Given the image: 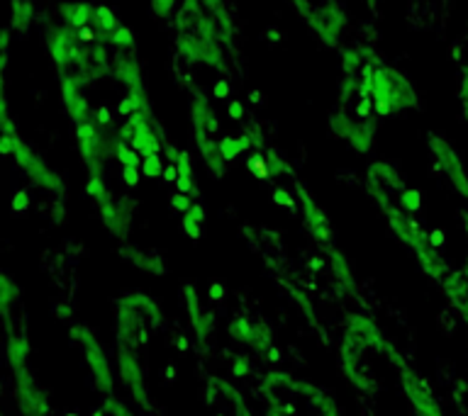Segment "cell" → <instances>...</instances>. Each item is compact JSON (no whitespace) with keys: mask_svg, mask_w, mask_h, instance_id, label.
Here are the masks:
<instances>
[{"mask_svg":"<svg viewBox=\"0 0 468 416\" xmlns=\"http://www.w3.org/2000/svg\"><path fill=\"white\" fill-rule=\"evenodd\" d=\"M388 356H390V360H393L398 372H400L402 392L408 397L412 411H415L417 416H444V407H441V401L437 400V394L431 392V387L427 385V380H424L422 375H417V372L410 368L408 360L395 353L393 346L388 350Z\"/></svg>","mask_w":468,"mask_h":416,"instance_id":"1","label":"cell"},{"mask_svg":"<svg viewBox=\"0 0 468 416\" xmlns=\"http://www.w3.org/2000/svg\"><path fill=\"white\" fill-rule=\"evenodd\" d=\"M368 350L373 348L368 338L364 336V331L356 324H351L349 334L344 336L342 343V370L349 378L351 385L358 387V390H366V392H371L373 387H376L373 372L368 368V360H366Z\"/></svg>","mask_w":468,"mask_h":416,"instance_id":"2","label":"cell"},{"mask_svg":"<svg viewBox=\"0 0 468 416\" xmlns=\"http://www.w3.org/2000/svg\"><path fill=\"white\" fill-rule=\"evenodd\" d=\"M71 336L76 338L80 353H83V358H86L88 368H90V372H93L98 392H101L102 397L112 394V385H115V378H112L110 363L105 360V356H102L101 343H98V338L93 336V331H90L88 327H71Z\"/></svg>","mask_w":468,"mask_h":416,"instance_id":"3","label":"cell"},{"mask_svg":"<svg viewBox=\"0 0 468 416\" xmlns=\"http://www.w3.org/2000/svg\"><path fill=\"white\" fill-rule=\"evenodd\" d=\"M430 149L434 153V159H437V168L446 175L453 192L468 200V171L459 153H456V149L441 137H430Z\"/></svg>","mask_w":468,"mask_h":416,"instance_id":"4","label":"cell"},{"mask_svg":"<svg viewBox=\"0 0 468 416\" xmlns=\"http://www.w3.org/2000/svg\"><path fill=\"white\" fill-rule=\"evenodd\" d=\"M13 156L15 161H17V166L25 171V175H27L35 185H39V188L44 190H51V192H57V190L64 188V185H61V178H58V175L54 173V171H51V168L47 166L25 141H20V137H15Z\"/></svg>","mask_w":468,"mask_h":416,"instance_id":"5","label":"cell"},{"mask_svg":"<svg viewBox=\"0 0 468 416\" xmlns=\"http://www.w3.org/2000/svg\"><path fill=\"white\" fill-rule=\"evenodd\" d=\"M205 394H207V401H210L212 407L218 409L219 414L225 416H251V411H249L247 401L241 400V394L234 390L229 382H225V380L219 378H212L210 382H207V390H205Z\"/></svg>","mask_w":468,"mask_h":416,"instance_id":"6","label":"cell"},{"mask_svg":"<svg viewBox=\"0 0 468 416\" xmlns=\"http://www.w3.org/2000/svg\"><path fill=\"white\" fill-rule=\"evenodd\" d=\"M229 334H232L234 341L251 346L259 356H269V350L273 348L271 331L266 328V324H261V321H251L247 319V317H237V319L229 324Z\"/></svg>","mask_w":468,"mask_h":416,"instance_id":"7","label":"cell"},{"mask_svg":"<svg viewBox=\"0 0 468 416\" xmlns=\"http://www.w3.org/2000/svg\"><path fill=\"white\" fill-rule=\"evenodd\" d=\"M298 195H300V203H303V214H305V222H307V229L313 234L317 244L322 246H335V241H332V224H329L327 214L314 204V200L307 195V190L303 185H298Z\"/></svg>","mask_w":468,"mask_h":416,"instance_id":"8","label":"cell"},{"mask_svg":"<svg viewBox=\"0 0 468 416\" xmlns=\"http://www.w3.org/2000/svg\"><path fill=\"white\" fill-rule=\"evenodd\" d=\"M441 287H444L446 297H449V302H452L453 309L459 312V317L466 321V327H468V254H466V261H463V265L456 270H452V273H449V277H446L444 283H441Z\"/></svg>","mask_w":468,"mask_h":416,"instance_id":"9","label":"cell"},{"mask_svg":"<svg viewBox=\"0 0 468 416\" xmlns=\"http://www.w3.org/2000/svg\"><path fill=\"white\" fill-rule=\"evenodd\" d=\"M310 25L317 29V35H320L324 42L335 47L336 35H339V29L344 27V13L336 5H332V3H324V5L314 7L313 17H310Z\"/></svg>","mask_w":468,"mask_h":416,"instance_id":"10","label":"cell"},{"mask_svg":"<svg viewBox=\"0 0 468 416\" xmlns=\"http://www.w3.org/2000/svg\"><path fill=\"white\" fill-rule=\"evenodd\" d=\"M120 255L132 265H137L139 270L149 273V276H164L166 273V263L161 261V255L156 251H142V248L124 244V246H120Z\"/></svg>","mask_w":468,"mask_h":416,"instance_id":"11","label":"cell"},{"mask_svg":"<svg viewBox=\"0 0 468 416\" xmlns=\"http://www.w3.org/2000/svg\"><path fill=\"white\" fill-rule=\"evenodd\" d=\"M183 297H186V309H188V317H190V324L196 328V334L200 341H205L207 336H210L212 327H215V321H212L210 314H205L197 305V295H196V287L190 283L183 285Z\"/></svg>","mask_w":468,"mask_h":416,"instance_id":"12","label":"cell"},{"mask_svg":"<svg viewBox=\"0 0 468 416\" xmlns=\"http://www.w3.org/2000/svg\"><path fill=\"white\" fill-rule=\"evenodd\" d=\"M58 13H61L64 25L73 29H83L88 27V22H93L95 5H90V3H64L58 7Z\"/></svg>","mask_w":468,"mask_h":416,"instance_id":"13","label":"cell"},{"mask_svg":"<svg viewBox=\"0 0 468 416\" xmlns=\"http://www.w3.org/2000/svg\"><path fill=\"white\" fill-rule=\"evenodd\" d=\"M132 149H134L142 159L161 153V141L159 137H156V131H154L152 122L139 124L137 134H134V139H132Z\"/></svg>","mask_w":468,"mask_h":416,"instance_id":"14","label":"cell"},{"mask_svg":"<svg viewBox=\"0 0 468 416\" xmlns=\"http://www.w3.org/2000/svg\"><path fill=\"white\" fill-rule=\"evenodd\" d=\"M115 78L120 83L130 88H137L142 86V76H139V66H137V58L134 57H127V54H117L115 57Z\"/></svg>","mask_w":468,"mask_h":416,"instance_id":"15","label":"cell"},{"mask_svg":"<svg viewBox=\"0 0 468 416\" xmlns=\"http://www.w3.org/2000/svg\"><path fill=\"white\" fill-rule=\"evenodd\" d=\"M203 224H205V210H203V204L196 203L188 212H186V214H183L181 229L190 241H197L200 239V234H203Z\"/></svg>","mask_w":468,"mask_h":416,"instance_id":"16","label":"cell"},{"mask_svg":"<svg viewBox=\"0 0 468 416\" xmlns=\"http://www.w3.org/2000/svg\"><path fill=\"white\" fill-rule=\"evenodd\" d=\"M93 25H95V32H98V36H102V35L112 36L117 29L122 27V25H120V20H117V15L112 13L108 5H95Z\"/></svg>","mask_w":468,"mask_h":416,"instance_id":"17","label":"cell"},{"mask_svg":"<svg viewBox=\"0 0 468 416\" xmlns=\"http://www.w3.org/2000/svg\"><path fill=\"white\" fill-rule=\"evenodd\" d=\"M15 32H27L32 25V5L27 0H13V17H10Z\"/></svg>","mask_w":468,"mask_h":416,"instance_id":"18","label":"cell"},{"mask_svg":"<svg viewBox=\"0 0 468 416\" xmlns=\"http://www.w3.org/2000/svg\"><path fill=\"white\" fill-rule=\"evenodd\" d=\"M349 141L356 151H368L373 144V130L368 124H354V130H351L349 134Z\"/></svg>","mask_w":468,"mask_h":416,"instance_id":"19","label":"cell"},{"mask_svg":"<svg viewBox=\"0 0 468 416\" xmlns=\"http://www.w3.org/2000/svg\"><path fill=\"white\" fill-rule=\"evenodd\" d=\"M112 153H115L117 161H120L122 166L142 168V156H139V153L132 149V144H127V141H120V139H115V144H112Z\"/></svg>","mask_w":468,"mask_h":416,"instance_id":"20","label":"cell"},{"mask_svg":"<svg viewBox=\"0 0 468 416\" xmlns=\"http://www.w3.org/2000/svg\"><path fill=\"white\" fill-rule=\"evenodd\" d=\"M398 207L405 212H410V214H415V212L422 207V195H420V190H415V188L402 190L400 197H398Z\"/></svg>","mask_w":468,"mask_h":416,"instance_id":"21","label":"cell"},{"mask_svg":"<svg viewBox=\"0 0 468 416\" xmlns=\"http://www.w3.org/2000/svg\"><path fill=\"white\" fill-rule=\"evenodd\" d=\"M247 168L259 178V181H266L271 175L269 161H266V156H261V153H251L247 159Z\"/></svg>","mask_w":468,"mask_h":416,"instance_id":"22","label":"cell"},{"mask_svg":"<svg viewBox=\"0 0 468 416\" xmlns=\"http://www.w3.org/2000/svg\"><path fill=\"white\" fill-rule=\"evenodd\" d=\"M86 192L90 197H93L95 203L101 204V203H105V200H108V197H112L108 192V188H105V182H102V178L101 175H90V178H88V185H86Z\"/></svg>","mask_w":468,"mask_h":416,"instance_id":"23","label":"cell"},{"mask_svg":"<svg viewBox=\"0 0 468 416\" xmlns=\"http://www.w3.org/2000/svg\"><path fill=\"white\" fill-rule=\"evenodd\" d=\"M110 47H115L117 51H124V49H132L134 47V32L130 27H120L115 35L110 36Z\"/></svg>","mask_w":468,"mask_h":416,"instance_id":"24","label":"cell"},{"mask_svg":"<svg viewBox=\"0 0 468 416\" xmlns=\"http://www.w3.org/2000/svg\"><path fill=\"white\" fill-rule=\"evenodd\" d=\"M164 161H161V153H156V156H146L144 161H142V175H146V178H161L164 175Z\"/></svg>","mask_w":468,"mask_h":416,"instance_id":"25","label":"cell"},{"mask_svg":"<svg viewBox=\"0 0 468 416\" xmlns=\"http://www.w3.org/2000/svg\"><path fill=\"white\" fill-rule=\"evenodd\" d=\"M329 127H332V134H335V137L349 139L351 130H354V122H351L346 115H332V120H329Z\"/></svg>","mask_w":468,"mask_h":416,"instance_id":"26","label":"cell"},{"mask_svg":"<svg viewBox=\"0 0 468 416\" xmlns=\"http://www.w3.org/2000/svg\"><path fill=\"white\" fill-rule=\"evenodd\" d=\"M361 61H364V57H361V51H358V49L344 51V57H342L344 73H346V76H354V73L361 68Z\"/></svg>","mask_w":468,"mask_h":416,"instance_id":"27","label":"cell"},{"mask_svg":"<svg viewBox=\"0 0 468 416\" xmlns=\"http://www.w3.org/2000/svg\"><path fill=\"white\" fill-rule=\"evenodd\" d=\"M102 409H105V414L108 416H132V411L124 407L122 401L117 400L115 394H108V397H102Z\"/></svg>","mask_w":468,"mask_h":416,"instance_id":"28","label":"cell"},{"mask_svg":"<svg viewBox=\"0 0 468 416\" xmlns=\"http://www.w3.org/2000/svg\"><path fill=\"white\" fill-rule=\"evenodd\" d=\"M266 161H269V168L273 175H283V173H291V166L285 163L276 151H269L266 153Z\"/></svg>","mask_w":468,"mask_h":416,"instance_id":"29","label":"cell"},{"mask_svg":"<svg viewBox=\"0 0 468 416\" xmlns=\"http://www.w3.org/2000/svg\"><path fill=\"white\" fill-rule=\"evenodd\" d=\"M273 203H276L278 207H288V210H295L298 200H295V197H292V192H288L285 188H276V190H273Z\"/></svg>","mask_w":468,"mask_h":416,"instance_id":"30","label":"cell"},{"mask_svg":"<svg viewBox=\"0 0 468 416\" xmlns=\"http://www.w3.org/2000/svg\"><path fill=\"white\" fill-rule=\"evenodd\" d=\"M139 181H142V168L122 166V182L127 188H137Z\"/></svg>","mask_w":468,"mask_h":416,"instance_id":"31","label":"cell"},{"mask_svg":"<svg viewBox=\"0 0 468 416\" xmlns=\"http://www.w3.org/2000/svg\"><path fill=\"white\" fill-rule=\"evenodd\" d=\"M193 204L196 203H193V197L190 195H183V192H174V195H171V207H174L176 212H183V214H186Z\"/></svg>","mask_w":468,"mask_h":416,"instance_id":"32","label":"cell"},{"mask_svg":"<svg viewBox=\"0 0 468 416\" xmlns=\"http://www.w3.org/2000/svg\"><path fill=\"white\" fill-rule=\"evenodd\" d=\"M459 98H461V109H463V117H466V122H468V66L463 68V76H461Z\"/></svg>","mask_w":468,"mask_h":416,"instance_id":"33","label":"cell"},{"mask_svg":"<svg viewBox=\"0 0 468 416\" xmlns=\"http://www.w3.org/2000/svg\"><path fill=\"white\" fill-rule=\"evenodd\" d=\"M27 210H29L27 190H17L13 197V212H27Z\"/></svg>","mask_w":468,"mask_h":416,"instance_id":"34","label":"cell"},{"mask_svg":"<svg viewBox=\"0 0 468 416\" xmlns=\"http://www.w3.org/2000/svg\"><path fill=\"white\" fill-rule=\"evenodd\" d=\"M174 7H176V0H152V10L159 15V17H166Z\"/></svg>","mask_w":468,"mask_h":416,"instance_id":"35","label":"cell"},{"mask_svg":"<svg viewBox=\"0 0 468 416\" xmlns=\"http://www.w3.org/2000/svg\"><path fill=\"white\" fill-rule=\"evenodd\" d=\"M134 112H137V105H134V100H132L130 95H127V98H124V100L120 102V105H117V115H120V117H132V115H134Z\"/></svg>","mask_w":468,"mask_h":416,"instance_id":"36","label":"cell"},{"mask_svg":"<svg viewBox=\"0 0 468 416\" xmlns=\"http://www.w3.org/2000/svg\"><path fill=\"white\" fill-rule=\"evenodd\" d=\"M212 95L218 98V100H225L227 95H229V83L225 78L215 80V86H212Z\"/></svg>","mask_w":468,"mask_h":416,"instance_id":"37","label":"cell"},{"mask_svg":"<svg viewBox=\"0 0 468 416\" xmlns=\"http://www.w3.org/2000/svg\"><path fill=\"white\" fill-rule=\"evenodd\" d=\"M371 109H373L371 98H361V102L356 105V115L361 117V120H366V117L371 115Z\"/></svg>","mask_w":468,"mask_h":416,"instance_id":"38","label":"cell"},{"mask_svg":"<svg viewBox=\"0 0 468 416\" xmlns=\"http://www.w3.org/2000/svg\"><path fill=\"white\" fill-rule=\"evenodd\" d=\"M225 295H227L225 285H222V283H212L210 285V299H212V302H222V299H225Z\"/></svg>","mask_w":468,"mask_h":416,"instance_id":"39","label":"cell"},{"mask_svg":"<svg viewBox=\"0 0 468 416\" xmlns=\"http://www.w3.org/2000/svg\"><path fill=\"white\" fill-rule=\"evenodd\" d=\"M95 122L101 124V127H108L112 122V115H110L108 108H98L95 109Z\"/></svg>","mask_w":468,"mask_h":416,"instance_id":"40","label":"cell"},{"mask_svg":"<svg viewBox=\"0 0 468 416\" xmlns=\"http://www.w3.org/2000/svg\"><path fill=\"white\" fill-rule=\"evenodd\" d=\"M444 241H446V236H444V232H441V229H430V244L434 248H441L444 246Z\"/></svg>","mask_w":468,"mask_h":416,"instance_id":"41","label":"cell"},{"mask_svg":"<svg viewBox=\"0 0 468 416\" xmlns=\"http://www.w3.org/2000/svg\"><path fill=\"white\" fill-rule=\"evenodd\" d=\"M227 112H229L232 120H241V117H244V105H241L239 100H232L229 102V108H227Z\"/></svg>","mask_w":468,"mask_h":416,"instance_id":"42","label":"cell"},{"mask_svg":"<svg viewBox=\"0 0 468 416\" xmlns=\"http://www.w3.org/2000/svg\"><path fill=\"white\" fill-rule=\"evenodd\" d=\"M166 182H176L178 181V168H176V163H168L166 168H164V175H161Z\"/></svg>","mask_w":468,"mask_h":416,"instance_id":"43","label":"cell"},{"mask_svg":"<svg viewBox=\"0 0 468 416\" xmlns=\"http://www.w3.org/2000/svg\"><path fill=\"white\" fill-rule=\"evenodd\" d=\"M95 36H98V32H95V27H83V29H79V39H80V44L93 42Z\"/></svg>","mask_w":468,"mask_h":416,"instance_id":"44","label":"cell"},{"mask_svg":"<svg viewBox=\"0 0 468 416\" xmlns=\"http://www.w3.org/2000/svg\"><path fill=\"white\" fill-rule=\"evenodd\" d=\"M249 100L256 102V105H261L263 98H261V93H259V90H251V93H249Z\"/></svg>","mask_w":468,"mask_h":416,"instance_id":"45","label":"cell"},{"mask_svg":"<svg viewBox=\"0 0 468 416\" xmlns=\"http://www.w3.org/2000/svg\"><path fill=\"white\" fill-rule=\"evenodd\" d=\"M269 39L271 42H278V39H281V32H278V29H269Z\"/></svg>","mask_w":468,"mask_h":416,"instance_id":"46","label":"cell"},{"mask_svg":"<svg viewBox=\"0 0 468 416\" xmlns=\"http://www.w3.org/2000/svg\"><path fill=\"white\" fill-rule=\"evenodd\" d=\"M461 219H463V229H466V236H468V210L461 212Z\"/></svg>","mask_w":468,"mask_h":416,"instance_id":"47","label":"cell"},{"mask_svg":"<svg viewBox=\"0 0 468 416\" xmlns=\"http://www.w3.org/2000/svg\"><path fill=\"white\" fill-rule=\"evenodd\" d=\"M66 416H76V414H66Z\"/></svg>","mask_w":468,"mask_h":416,"instance_id":"48","label":"cell"}]
</instances>
